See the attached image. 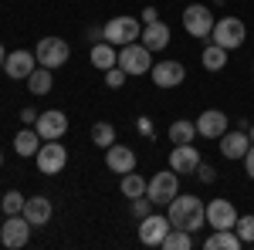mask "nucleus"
Segmentation results:
<instances>
[{
	"label": "nucleus",
	"instance_id": "nucleus-28",
	"mask_svg": "<svg viewBox=\"0 0 254 250\" xmlns=\"http://www.w3.org/2000/svg\"><path fill=\"white\" fill-rule=\"evenodd\" d=\"M119 190H122V196L126 200H136V196H146V179L132 169V173L122 176V183H119Z\"/></svg>",
	"mask_w": 254,
	"mask_h": 250
},
{
	"label": "nucleus",
	"instance_id": "nucleus-9",
	"mask_svg": "<svg viewBox=\"0 0 254 250\" xmlns=\"http://www.w3.org/2000/svg\"><path fill=\"white\" fill-rule=\"evenodd\" d=\"M64 162H68V149L61 146L58 139H48L38 149V169L44 176H58L64 169Z\"/></svg>",
	"mask_w": 254,
	"mask_h": 250
},
{
	"label": "nucleus",
	"instance_id": "nucleus-13",
	"mask_svg": "<svg viewBox=\"0 0 254 250\" xmlns=\"http://www.w3.org/2000/svg\"><path fill=\"white\" fill-rule=\"evenodd\" d=\"M149 75H153V85L156 88H176V85L187 81V68L180 61H159V64L149 68Z\"/></svg>",
	"mask_w": 254,
	"mask_h": 250
},
{
	"label": "nucleus",
	"instance_id": "nucleus-8",
	"mask_svg": "<svg viewBox=\"0 0 254 250\" xmlns=\"http://www.w3.org/2000/svg\"><path fill=\"white\" fill-rule=\"evenodd\" d=\"M27 240H31V223H27V216H24V213L7 216L3 227H0V244L17 250V247H27Z\"/></svg>",
	"mask_w": 254,
	"mask_h": 250
},
{
	"label": "nucleus",
	"instance_id": "nucleus-32",
	"mask_svg": "<svg viewBox=\"0 0 254 250\" xmlns=\"http://www.w3.org/2000/svg\"><path fill=\"white\" fill-rule=\"evenodd\" d=\"M153 206H156V203H153L149 196H136V200H132V213H136L139 220H142V216H149V213H153Z\"/></svg>",
	"mask_w": 254,
	"mask_h": 250
},
{
	"label": "nucleus",
	"instance_id": "nucleus-18",
	"mask_svg": "<svg viewBox=\"0 0 254 250\" xmlns=\"http://www.w3.org/2000/svg\"><path fill=\"white\" fill-rule=\"evenodd\" d=\"M196 166H200V152H196L190 142L173 146V152H170V169L173 173H196Z\"/></svg>",
	"mask_w": 254,
	"mask_h": 250
},
{
	"label": "nucleus",
	"instance_id": "nucleus-15",
	"mask_svg": "<svg viewBox=\"0 0 254 250\" xmlns=\"http://www.w3.org/2000/svg\"><path fill=\"white\" fill-rule=\"evenodd\" d=\"M224 132H227V115H224L220 108L200 112V118H196V135H203V139H220Z\"/></svg>",
	"mask_w": 254,
	"mask_h": 250
},
{
	"label": "nucleus",
	"instance_id": "nucleus-33",
	"mask_svg": "<svg viewBox=\"0 0 254 250\" xmlns=\"http://www.w3.org/2000/svg\"><path fill=\"white\" fill-rule=\"evenodd\" d=\"M126 78H129V75L116 64V68H109V71H105V85H109V88H122V85H126Z\"/></svg>",
	"mask_w": 254,
	"mask_h": 250
},
{
	"label": "nucleus",
	"instance_id": "nucleus-10",
	"mask_svg": "<svg viewBox=\"0 0 254 250\" xmlns=\"http://www.w3.org/2000/svg\"><path fill=\"white\" fill-rule=\"evenodd\" d=\"M170 230H173L170 216L149 213V216H142V220H139V240H142L146 247H159V244H163V237H166Z\"/></svg>",
	"mask_w": 254,
	"mask_h": 250
},
{
	"label": "nucleus",
	"instance_id": "nucleus-27",
	"mask_svg": "<svg viewBox=\"0 0 254 250\" xmlns=\"http://www.w3.org/2000/svg\"><path fill=\"white\" fill-rule=\"evenodd\" d=\"M200 61H203V68H207V71H220V68L227 64V51H224L220 44H214V41H210V44L203 48Z\"/></svg>",
	"mask_w": 254,
	"mask_h": 250
},
{
	"label": "nucleus",
	"instance_id": "nucleus-36",
	"mask_svg": "<svg viewBox=\"0 0 254 250\" xmlns=\"http://www.w3.org/2000/svg\"><path fill=\"white\" fill-rule=\"evenodd\" d=\"M244 173L254 179V142H251V149H248V155H244Z\"/></svg>",
	"mask_w": 254,
	"mask_h": 250
},
{
	"label": "nucleus",
	"instance_id": "nucleus-14",
	"mask_svg": "<svg viewBox=\"0 0 254 250\" xmlns=\"http://www.w3.org/2000/svg\"><path fill=\"white\" fill-rule=\"evenodd\" d=\"M34 68H38L34 51H10L7 61H3V71H7V78H14V81H27V75Z\"/></svg>",
	"mask_w": 254,
	"mask_h": 250
},
{
	"label": "nucleus",
	"instance_id": "nucleus-35",
	"mask_svg": "<svg viewBox=\"0 0 254 250\" xmlns=\"http://www.w3.org/2000/svg\"><path fill=\"white\" fill-rule=\"evenodd\" d=\"M196 176H200L203 183H214V179H217V169H214V166H207V162H200V166H196Z\"/></svg>",
	"mask_w": 254,
	"mask_h": 250
},
{
	"label": "nucleus",
	"instance_id": "nucleus-26",
	"mask_svg": "<svg viewBox=\"0 0 254 250\" xmlns=\"http://www.w3.org/2000/svg\"><path fill=\"white\" fill-rule=\"evenodd\" d=\"M159 247H163V250H190V247H193V233L173 227V230L163 237V244H159Z\"/></svg>",
	"mask_w": 254,
	"mask_h": 250
},
{
	"label": "nucleus",
	"instance_id": "nucleus-19",
	"mask_svg": "<svg viewBox=\"0 0 254 250\" xmlns=\"http://www.w3.org/2000/svg\"><path fill=\"white\" fill-rule=\"evenodd\" d=\"M24 216H27V223L31 227H44L48 220H51V213H55V206H51V200L48 196H31V200H24Z\"/></svg>",
	"mask_w": 254,
	"mask_h": 250
},
{
	"label": "nucleus",
	"instance_id": "nucleus-30",
	"mask_svg": "<svg viewBox=\"0 0 254 250\" xmlns=\"http://www.w3.org/2000/svg\"><path fill=\"white\" fill-rule=\"evenodd\" d=\"M234 233L241 237V244H254V213L251 216H237Z\"/></svg>",
	"mask_w": 254,
	"mask_h": 250
},
{
	"label": "nucleus",
	"instance_id": "nucleus-34",
	"mask_svg": "<svg viewBox=\"0 0 254 250\" xmlns=\"http://www.w3.org/2000/svg\"><path fill=\"white\" fill-rule=\"evenodd\" d=\"M136 129L146 135V139H153V135H156V125H153V118H146V115H139V118H136Z\"/></svg>",
	"mask_w": 254,
	"mask_h": 250
},
{
	"label": "nucleus",
	"instance_id": "nucleus-41",
	"mask_svg": "<svg viewBox=\"0 0 254 250\" xmlns=\"http://www.w3.org/2000/svg\"><path fill=\"white\" fill-rule=\"evenodd\" d=\"M0 166H3V152H0Z\"/></svg>",
	"mask_w": 254,
	"mask_h": 250
},
{
	"label": "nucleus",
	"instance_id": "nucleus-29",
	"mask_svg": "<svg viewBox=\"0 0 254 250\" xmlns=\"http://www.w3.org/2000/svg\"><path fill=\"white\" fill-rule=\"evenodd\" d=\"M92 142L102 146V149H109V146L116 142V129H112L109 122H95V125H92Z\"/></svg>",
	"mask_w": 254,
	"mask_h": 250
},
{
	"label": "nucleus",
	"instance_id": "nucleus-39",
	"mask_svg": "<svg viewBox=\"0 0 254 250\" xmlns=\"http://www.w3.org/2000/svg\"><path fill=\"white\" fill-rule=\"evenodd\" d=\"M3 61H7V51H3V44H0V71H3Z\"/></svg>",
	"mask_w": 254,
	"mask_h": 250
},
{
	"label": "nucleus",
	"instance_id": "nucleus-7",
	"mask_svg": "<svg viewBox=\"0 0 254 250\" xmlns=\"http://www.w3.org/2000/svg\"><path fill=\"white\" fill-rule=\"evenodd\" d=\"M34 58H38L41 68H61V64H68V58H71V48L64 44L61 38H41L38 41V51H34Z\"/></svg>",
	"mask_w": 254,
	"mask_h": 250
},
{
	"label": "nucleus",
	"instance_id": "nucleus-1",
	"mask_svg": "<svg viewBox=\"0 0 254 250\" xmlns=\"http://www.w3.org/2000/svg\"><path fill=\"white\" fill-rule=\"evenodd\" d=\"M170 223L173 227H180V230H190L196 233L203 223H207V206L196 200V196H187V193H176L173 203H170Z\"/></svg>",
	"mask_w": 254,
	"mask_h": 250
},
{
	"label": "nucleus",
	"instance_id": "nucleus-38",
	"mask_svg": "<svg viewBox=\"0 0 254 250\" xmlns=\"http://www.w3.org/2000/svg\"><path fill=\"white\" fill-rule=\"evenodd\" d=\"M142 24H153V20H159V14H156V7H146V10H142Z\"/></svg>",
	"mask_w": 254,
	"mask_h": 250
},
{
	"label": "nucleus",
	"instance_id": "nucleus-24",
	"mask_svg": "<svg viewBox=\"0 0 254 250\" xmlns=\"http://www.w3.org/2000/svg\"><path fill=\"white\" fill-rule=\"evenodd\" d=\"M51 85H55L51 68H34V71L27 75V92H31V95H48V92H51Z\"/></svg>",
	"mask_w": 254,
	"mask_h": 250
},
{
	"label": "nucleus",
	"instance_id": "nucleus-21",
	"mask_svg": "<svg viewBox=\"0 0 254 250\" xmlns=\"http://www.w3.org/2000/svg\"><path fill=\"white\" fill-rule=\"evenodd\" d=\"M116 64H119L116 44H109V41H98V44H92V68H98V71H109V68H116Z\"/></svg>",
	"mask_w": 254,
	"mask_h": 250
},
{
	"label": "nucleus",
	"instance_id": "nucleus-12",
	"mask_svg": "<svg viewBox=\"0 0 254 250\" xmlns=\"http://www.w3.org/2000/svg\"><path fill=\"white\" fill-rule=\"evenodd\" d=\"M34 129H38V135L44 139V142H48V139H61V135L68 132V115H64L61 108H48V112L38 115Z\"/></svg>",
	"mask_w": 254,
	"mask_h": 250
},
{
	"label": "nucleus",
	"instance_id": "nucleus-11",
	"mask_svg": "<svg viewBox=\"0 0 254 250\" xmlns=\"http://www.w3.org/2000/svg\"><path fill=\"white\" fill-rule=\"evenodd\" d=\"M234 223H237V210L227 196L207 203V227H214V230H234Z\"/></svg>",
	"mask_w": 254,
	"mask_h": 250
},
{
	"label": "nucleus",
	"instance_id": "nucleus-17",
	"mask_svg": "<svg viewBox=\"0 0 254 250\" xmlns=\"http://www.w3.org/2000/svg\"><path fill=\"white\" fill-rule=\"evenodd\" d=\"M248 149H251V135L248 132L234 129V132L220 135V155H224V159H244Z\"/></svg>",
	"mask_w": 254,
	"mask_h": 250
},
{
	"label": "nucleus",
	"instance_id": "nucleus-16",
	"mask_svg": "<svg viewBox=\"0 0 254 250\" xmlns=\"http://www.w3.org/2000/svg\"><path fill=\"white\" fill-rule=\"evenodd\" d=\"M105 166L119 176L132 173V169H136V152H132L129 146H116V142H112V146L105 149Z\"/></svg>",
	"mask_w": 254,
	"mask_h": 250
},
{
	"label": "nucleus",
	"instance_id": "nucleus-40",
	"mask_svg": "<svg viewBox=\"0 0 254 250\" xmlns=\"http://www.w3.org/2000/svg\"><path fill=\"white\" fill-rule=\"evenodd\" d=\"M248 135H251V142H254V125H251V129H248Z\"/></svg>",
	"mask_w": 254,
	"mask_h": 250
},
{
	"label": "nucleus",
	"instance_id": "nucleus-37",
	"mask_svg": "<svg viewBox=\"0 0 254 250\" xmlns=\"http://www.w3.org/2000/svg\"><path fill=\"white\" fill-rule=\"evenodd\" d=\"M20 122H24V125H34V122H38V112H34V108H20Z\"/></svg>",
	"mask_w": 254,
	"mask_h": 250
},
{
	"label": "nucleus",
	"instance_id": "nucleus-23",
	"mask_svg": "<svg viewBox=\"0 0 254 250\" xmlns=\"http://www.w3.org/2000/svg\"><path fill=\"white\" fill-rule=\"evenodd\" d=\"M41 142H44V139L38 135V129H20V132L14 135V149H17V155H38Z\"/></svg>",
	"mask_w": 254,
	"mask_h": 250
},
{
	"label": "nucleus",
	"instance_id": "nucleus-3",
	"mask_svg": "<svg viewBox=\"0 0 254 250\" xmlns=\"http://www.w3.org/2000/svg\"><path fill=\"white\" fill-rule=\"evenodd\" d=\"M176 193H180V173H173V169L156 173L149 183H146V196H149L156 206H170Z\"/></svg>",
	"mask_w": 254,
	"mask_h": 250
},
{
	"label": "nucleus",
	"instance_id": "nucleus-6",
	"mask_svg": "<svg viewBox=\"0 0 254 250\" xmlns=\"http://www.w3.org/2000/svg\"><path fill=\"white\" fill-rule=\"evenodd\" d=\"M214 10L210 7H203V3H190L187 10H183V27H187V34L190 38H210V31H214Z\"/></svg>",
	"mask_w": 254,
	"mask_h": 250
},
{
	"label": "nucleus",
	"instance_id": "nucleus-20",
	"mask_svg": "<svg viewBox=\"0 0 254 250\" xmlns=\"http://www.w3.org/2000/svg\"><path fill=\"white\" fill-rule=\"evenodd\" d=\"M139 41L156 54V51H163L166 44H170V27L163 24V20H153V24H146L142 27V34H139Z\"/></svg>",
	"mask_w": 254,
	"mask_h": 250
},
{
	"label": "nucleus",
	"instance_id": "nucleus-31",
	"mask_svg": "<svg viewBox=\"0 0 254 250\" xmlns=\"http://www.w3.org/2000/svg\"><path fill=\"white\" fill-rule=\"evenodd\" d=\"M24 200H27V196H20L17 190H10L3 200H0V206H3V213H7V216H14V213L24 210Z\"/></svg>",
	"mask_w": 254,
	"mask_h": 250
},
{
	"label": "nucleus",
	"instance_id": "nucleus-2",
	"mask_svg": "<svg viewBox=\"0 0 254 250\" xmlns=\"http://www.w3.org/2000/svg\"><path fill=\"white\" fill-rule=\"evenodd\" d=\"M119 68L126 75H146L153 68V51L142 44V41H132L126 48H119Z\"/></svg>",
	"mask_w": 254,
	"mask_h": 250
},
{
	"label": "nucleus",
	"instance_id": "nucleus-25",
	"mask_svg": "<svg viewBox=\"0 0 254 250\" xmlns=\"http://www.w3.org/2000/svg\"><path fill=\"white\" fill-rule=\"evenodd\" d=\"M193 135H196V122H190V118H176V122H170V142H173V146L193 142Z\"/></svg>",
	"mask_w": 254,
	"mask_h": 250
},
{
	"label": "nucleus",
	"instance_id": "nucleus-4",
	"mask_svg": "<svg viewBox=\"0 0 254 250\" xmlns=\"http://www.w3.org/2000/svg\"><path fill=\"white\" fill-rule=\"evenodd\" d=\"M244 38H248V27H244V20H237V17L217 20L214 31H210V41H214V44H220L224 51H234V48H241V44H244Z\"/></svg>",
	"mask_w": 254,
	"mask_h": 250
},
{
	"label": "nucleus",
	"instance_id": "nucleus-22",
	"mask_svg": "<svg viewBox=\"0 0 254 250\" xmlns=\"http://www.w3.org/2000/svg\"><path fill=\"white\" fill-rule=\"evenodd\" d=\"M203 247L207 250H241L244 244H241V237H237L234 230H214L203 240Z\"/></svg>",
	"mask_w": 254,
	"mask_h": 250
},
{
	"label": "nucleus",
	"instance_id": "nucleus-5",
	"mask_svg": "<svg viewBox=\"0 0 254 250\" xmlns=\"http://www.w3.org/2000/svg\"><path fill=\"white\" fill-rule=\"evenodd\" d=\"M102 31H105V41H109V44L126 48V44L139 41V34H142V20H136V17H112Z\"/></svg>",
	"mask_w": 254,
	"mask_h": 250
}]
</instances>
